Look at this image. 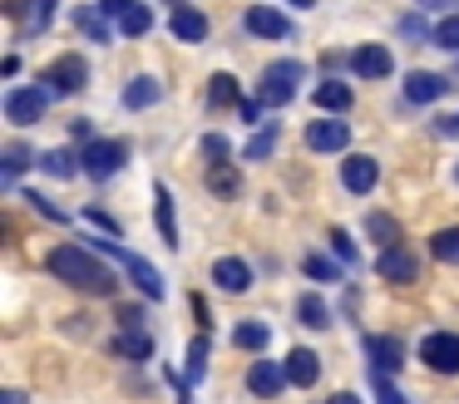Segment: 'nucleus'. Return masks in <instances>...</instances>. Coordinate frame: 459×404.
I'll list each match as a JSON object with an SVG mask.
<instances>
[{"instance_id":"f257e3e1","label":"nucleus","mask_w":459,"mask_h":404,"mask_svg":"<svg viewBox=\"0 0 459 404\" xmlns=\"http://www.w3.org/2000/svg\"><path fill=\"white\" fill-rule=\"evenodd\" d=\"M45 262H50V271L60 276L65 286H74V291H90V296H109L114 286V271L109 266L100 262V256L94 252H84V246H74V242H65V246H55L50 256H45Z\"/></svg>"},{"instance_id":"f03ea898","label":"nucleus","mask_w":459,"mask_h":404,"mask_svg":"<svg viewBox=\"0 0 459 404\" xmlns=\"http://www.w3.org/2000/svg\"><path fill=\"white\" fill-rule=\"evenodd\" d=\"M94 246H100V252H109V256H119V266L124 271H129V281L139 286L143 296H149V301H163V296H169V281H163L159 271H153L149 262H143V256H134V252H124L119 242H109V236H90Z\"/></svg>"},{"instance_id":"7ed1b4c3","label":"nucleus","mask_w":459,"mask_h":404,"mask_svg":"<svg viewBox=\"0 0 459 404\" xmlns=\"http://www.w3.org/2000/svg\"><path fill=\"white\" fill-rule=\"evenodd\" d=\"M297 84H301V64L297 59H281V64H267L262 69V84H257V99L272 108H287L297 99Z\"/></svg>"},{"instance_id":"20e7f679","label":"nucleus","mask_w":459,"mask_h":404,"mask_svg":"<svg viewBox=\"0 0 459 404\" xmlns=\"http://www.w3.org/2000/svg\"><path fill=\"white\" fill-rule=\"evenodd\" d=\"M124 158H129V143H119V138H94V143H84L80 168L90 177H114L124 168Z\"/></svg>"},{"instance_id":"39448f33","label":"nucleus","mask_w":459,"mask_h":404,"mask_svg":"<svg viewBox=\"0 0 459 404\" xmlns=\"http://www.w3.org/2000/svg\"><path fill=\"white\" fill-rule=\"evenodd\" d=\"M420 360H425L435 374H459V335L429 331L425 340H420Z\"/></svg>"},{"instance_id":"423d86ee","label":"nucleus","mask_w":459,"mask_h":404,"mask_svg":"<svg viewBox=\"0 0 459 404\" xmlns=\"http://www.w3.org/2000/svg\"><path fill=\"white\" fill-rule=\"evenodd\" d=\"M84 79H90V64L80 55H60L50 69L40 74V84H50V94H80Z\"/></svg>"},{"instance_id":"0eeeda50","label":"nucleus","mask_w":459,"mask_h":404,"mask_svg":"<svg viewBox=\"0 0 459 404\" xmlns=\"http://www.w3.org/2000/svg\"><path fill=\"white\" fill-rule=\"evenodd\" d=\"M45 104H50L45 89H11V94H5V118L21 124V128H30V124L45 118Z\"/></svg>"},{"instance_id":"6e6552de","label":"nucleus","mask_w":459,"mask_h":404,"mask_svg":"<svg viewBox=\"0 0 459 404\" xmlns=\"http://www.w3.org/2000/svg\"><path fill=\"white\" fill-rule=\"evenodd\" d=\"M287 384H291L287 365H277V360H252V370H247V390H252V394H262V400H277Z\"/></svg>"},{"instance_id":"1a4fd4ad","label":"nucleus","mask_w":459,"mask_h":404,"mask_svg":"<svg viewBox=\"0 0 459 404\" xmlns=\"http://www.w3.org/2000/svg\"><path fill=\"white\" fill-rule=\"evenodd\" d=\"M351 143V124H336V118H316L307 124V148L311 153H341Z\"/></svg>"},{"instance_id":"9d476101","label":"nucleus","mask_w":459,"mask_h":404,"mask_svg":"<svg viewBox=\"0 0 459 404\" xmlns=\"http://www.w3.org/2000/svg\"><path fill=\"white\" fill-rule=\"evenodd\" d=\"M376 183H380V163L370 153H356V158L341 163V187H346V193H370Z\"/></svg>"},{"instance_id":"9b49d317","label":"nucleus","mask_w":459,"mask_h":404,"mask_svg":"<svg viewBox=\"0 0 459 404\" xmlns=\"http://www.w3.org/2000/svg\"><path fill=\"white\" fill-rule=\"evenodd\" d=\"M212 281H218L222 291L242 296V291H252V266L242 262V256H218V262H212Z\"/></svg>"},{"instance_id":"f8f14e48","label":"nucleus","mask_w":459,"mask_h":404,"mask_svg":"<svg viewBox=\"0 0 459 404\" xmlns=\"http://www.w3.org/2000/svg\"><path fill=\"white\" fill-rule=\"evenodd\" d=\"M351 69H356L360 79H385L390 69H395V59H390L385 45H356V55H351Z\"/></svg>"},{"instance_id":"ddd939ff","label":"nucleus","mask_w":459,"mask_h":404,"mask_svg":"<svg viewBox=\"0 0 459 404\" xmlns=\"http://www.w3.org/2000/svg\"><path fill=\"white\" fill-rule=\"evenodd\" d=\"M247 30H252V35H262V39H287L291 35V20L281 15V10H272V5H247Z\"/></svg>"},{"instance_id":"4468645a","label":"nucleus","mask_w":459,"mask_h":404,"mask_svg":"<svg viewBox=\"0 0 459 404\" xmlns=\"http://www.w3.org/2000/svg\"><path fill=\"white\" fill-rule=\"evenodd\" d=\"M153 222H159V232H163V246H169V252H178V217H173V193L169 187H153Z\"/></svg>"},{"instance_id":"2eb2a0df","label":"nucleus","mask_w":459,"mask_h":404,"mask_svg":"<svg viewBox=\"0 0 459 404\" xmlns=\"http://www.w3.org/2000/svg\"><path fill=\"white\" fill-rule=\"evenodd\" d=\"M445 89H449L445 74H429V69H415V74H405V99H410V104H435Z\"/></svg>"},{"instance_id":"dca6fc26","label":"nucleus","mask_w":459,"mask_h":404,"mask_svg":"<svg viewBox=\"0 0 459 404\" xmlns=\"http://www.w3.org/2000/svg\"><path fill=\"white\" fill-rule=\"evenodd\" d=\"M376 271L385 276V281H415V256L405 252V246H385V252H380V262H376Z\"/></svg>"},{"instance_id":"f3484780","label":"nucleus","mask_w":459,"mask_h":404,"mask_svg":"<svg viewBox=\"0 0 459 404\" xmlns=\"http://www.w3.org/2000/svg\"><path fill=\"white\" fill-rule=\"evenodd\" d=\"M169 30L178 39H188V45H198V39H208V15H203V10H193V5H183V10H173Z\"/></svg>"},{"instance_id":"a211bd4d","label":"nucleus","mask_w":459,"mask_h":404,"mask_svg":"<svg viewBox=\"0 0 459 404\" xmlns=\"http://www.w3.org/2000/svg\"><path fill=\"white\" fill-rule=\"evenodd\" d=\"M366 355H370V365H376V370H400V340L395 335H370L366 340Z\"/></svg>"},{"instance_id":"6ab92c4d","label":"nucleus","mask_w":459,"mask_h":404,"mask_svg":"<svg viewBox=\"0 0 459 404\" xmlns=\"http://www.w3.org/2000/svg\"><path fill=\"white\" fill-rule=\"evenodd\" d=\"M287 374H291V384H316V374H321V360H316V350H307V345H297V350L287 355Z\"/></svg>"},{"instance_id":"aec40b11","label":"nucleus","mask_w":459,"mask_h":404,"mask_svg":"<svg viewBox=\"0 0 459 404\" xmlns=\"http://www.w3.org/2000/svg\"><path fill=\"white\" fill-rule=\"evenodd\" d=\"M159 94H163V84H159L153 74H139V79H129V84H124V104H129V108L159 104Z\"/></svg>"},{"instance_id":"412c9836","label":"nucleus","mask_w":459,"mask_h":404,"mask_svg":"<svg viewBox=\"0 0 459 404\" xmlns=\"http://www.w3.org/2000/svg\"><path fill=\"white\" fill-rule=\"evenodd\" d=\"M267 340H272V325L267 321H238V331H232V345L238 350H267Z\"/></svg>"},{"instance_id":"4be33fe9","label":"nucleus","mask_w":459,"mask_h":404,"mask_svg":"<svg viewBox=\"0 0 459 404\" xmlns=\"http://www.w3.org/2000/svg\"><path fill=\"white\" fill-rule=\"evenodd\" d=\"M74 30H80V35H90L94 45H109V25H104L100 5H74Z\"/></svg>"},{"instance_id":"5701e85b","label":"nucleus","mask_w":459,"mask_h":404,"mask_svg":"<svg viewBox=\"0 0 459 404\" xmlns=\"http://www.w3.org/2000/svg\"><path fill=\"white\" fill-rule=\"evenodd\" d=\"M114 355H119V360H149L153 340L143 331H119V335H114Z\"/></svg>"},{"instance_id":"b1692460","label":"nucleus","mask_w":459,"mask_h":404,"mask_svg":"<svg viewBox=\"0 0 459 404\" xmlns=\"http://www.w3.org/2000/svg\"><path fill=\"white\" fill-rule=\"evenodd\" d=\"M351 84H341V79H321L316 84V108H331V114H341V108L351 104Z\"/></svg>"},{"instance_id":"393cba45","label":"nucleus","mask_w":459,"mask_h":404,"mask_svg":"<svg viewBox=\"0 0 459 404\" xmlns=\"http://www.w3.org/2000/svg\"><path fill=\"white\" fill-rule=\"evenodd\" d=\"M208 187H212L218 197H238V187H242L238 163H212V168H208Z\"/></svg>"},{"instance_id":"a878e982","label":"nucleus","mask_w":459,"mask_h":404,"mask_svg":"<svg viewBox=\"0 0 459 404\" xmlns=\"http://www.w3.org/2000/svg\"><path fill=\"white\" fill-rule=\"evenodd\" d=\"M208 104H212V108H232V104H242L238 79H232V74H212V79H208Z\"/></svg>"},{"instance_id":"bb28decb","label":"nucleus","mask_w":459,"mask_h":404,"mask_svg":"<svg viewBox=\"0 0 459 404\" xmlns=\"http://www.w3.org/2000/svg\"><path fill=\"white\" fill-rule=\"evenodd\" d=\"M366 232H370V242H380V246H400V222L390 212H370Z\"/></svg>"},{"instance_id":"cd10ccee","label":"nucleus","mask_w":459,"mask_h":404,"mask_svg":"<svg viewBox=\"0 0 459 404\" xmlns=\"http://www.w3.org/2000/svg\"><path fill=\"white\" fill-rule=\"evenodd\" d=\"M429 256H435V262L459 266V227H445V232L429 236Z\"/></svg>"},{"instance_id":"c85d7f7f","label":"nucleus","mask_w":459,"mask_h":404,"mask_svg":"<svg viewBox=\"0 0 459 404\" xmlns=\"http://www.w3.org/2000/svg\"><path fill=\"white\" fill-rule=\"evenodd\" d=\"M297 315H301V325H311V331H321V325H331V311H326V301H321L316 291H307L297 301Z\"/></svg>"},{"instance_id":"c756f323","label":"nucleus","mask_w":459,"mask_h":404,"mask_svg":"<svg viewBox=\"0 0 459 404\" xmlns=\"http://www.w3.org/2000/svg\"><path fill=\"white\" fill-rule=\"evenodd\" d=\"M119 30H124L129 39L149 35V30H153V10H149V5H129V10L119 15Z\"/></svg>"},{"instance_id":"7c9ffc66","label":"nucleus","mask_w":459,"mask_h":404,"mask_svg":"<svg viewBox=\"0 0 459 404\" xmlns=\"http://www.w3.org/2000/svg\"><path fill=\"white\" fill-rule=\"evenodd\" d=\"M272 148H277V124H267L257 138H247V148H242V158H247V163H262V158H267Z\"/></svg>"},{"instance_id":"2f4dec72","label":"nucleus","mask_w":459,"mask_h":404,"mask_svg":"<svg viewBox=\"0 0 459 404\" xmlns=\"http://www.w3.org/2000/svg\"><path fill=\"white\" fill-rule=\"evenodd\" d=\"M301 271H307V276H311V281H336V276H341V266H336V262H331V256H321V252H311V256H307V262H301Z\"/></svg>"},{"instance_id":"473e14b6","label":"nucleus","mask_w":459,"mask_h":404,"mask_svg":"<svg viewBox=\"0 0 459 404\" xmlns=\"http://www.w3.org/2000/svg\"><path fill=\"white\" fill-rule=\"evenodd\" d=\"M40 168L50 177H74V153H65V148H50V153L40 158Z\"/></svg>"},{"instance_id":"72a5a7b5","label":"nucleus","mask_w":459,"mask_h":404,"mask_svg":"<svg viewBox=\"0 0 459 404\" xmlns=\"http://www.w3.org/2000/svg\"><path fill=\"white\" fill-rule=\"evenodd\" d=\"M208 374V331L188 345V380H203Z\"/></svg>"},{"instance_id":"f704fd0d","label":"nucleus","mask_w":459,"mask_h":404,"mask_svg":"<svg viewBox=\"0 0 459 404\" xmlns=\"http://www.w3.org/2000/svg\"><path fill=\"white\" fill-rule=\"evenodd\" d=\"M435 45L459 55V15H449V20H439V25H435Z\"/></svg>"},{"instance_id":"c9c22d12","label":"nucleus","mask_w":459,"mask_h":404,"mask_svg":"<svg viewBox=\"0 0 459 404\" xmlns=\"http://www.w3.org/2000/svg\"><path fill=\"white\" fill-rule=\"evenodd\" d=\"M25 158H30V153H25V143H11V148H5V163H0V168H5V177H21Z\"/></svg>"},{"instance_id":"e433bc0d","label":"nucleus","mask_w":459,"mask_h":404,"mask_svg":"<svg viewBox=\"0 0 459 404\" xmlns=\"http://www.w3.org/2000/svg\"><path fill=\"white\" fill-rule=\"evenodd\" d=\"M203 153H208L212 163H228V158H232V148H228V138L208 133V138H203Z\"/></svg>"},{"instance_id":"4c0bfd02","label":"nucleus","mask_w":459,"mask_h":404,"mask_svg":"<svg viewBox=\"0 0 459 404\" xmlns=\"http://www.w3.org/2000/svg\"><path fill=\"white\" fill-rule=\"evenodd\" d=\"M25 202H30L35 212H45V217H50V222H65V212H60V207H55V202H50V197H40V193H25Z\"/></svg>"},{"instance_id":"58836bf2","label":"nucleus","mask_w":459,"mask_h":404,"mask_svg":"<svg viewBox=\"0 0 459 404\" xmlns=\"http://www.w3.org/2000/svg\"><path fill=\"white\" fill-rule=\"evenodd\" d=\"M331 246H336V256H341V262H356V242H351V236L341 232V227L331 232Z\"/></svg>"},{"instance_id":"ea45409f","label":"nucleus","mask_w":459,"mask_h":404,"mask_svg":"<svg viewBox=\"0 0 459 404\" xmlns=\"http://www.w3.org/2000/svg\"><path fill=\"white\" fill-rule=\"evenodd\" d=\"M35 5H40V10L30 15V30H45V25H50V5H55V0H35Z\"/></svg>"},{"instance_id":"a19ab883","label":"nucleus","mask_w":459,"mask_h":404,"mask_svg":"<svg viewBox=\"0 0 459 404\" xmlns=\"http://www.w3.org/2000/svg\"><path fill=\"white\" fill-rule=\"evenodd\" d=\"M129 5H134V0H100V10H104V15H114V20H119Z\"/></svg>"},{"instance_id":"79ce46f5","label":"nucleus","mask_w":459,"mask_h":404,"mask_svg":"<svg viewBox=\"0 0 459 404\" xmlns=\"http://www.w3.org/2000/svg\"><path fill=\"white\" fill-rule=\"evenodd\" d=\"M435 128H439L445 138H455V133H459V118H455V114H445V118H435Z\"/></svg>"},{"instance_id":"37998d69","label":"nucleus","mask_w":459,"mask_h":404,"mask_svg":"<svg viewBox=\"0 0 459 404\" xmlns=\"http://www.w3.org/2000/svg\"><path fill=\"white\" fill-rule=\"evenodd\" d=\"M70 133L84 138V143H94V138H90V118H70Z\"/></svg>"},{"instance_id":"c03bdc74","label":"nucleus","mask_w":459,"mask_h":404,"mask_svg":"<svg viewBox=\"0 0 459 404\" xmlns=\"http://www.w3.org/2000/svg\"><path fill=\"white\" fill-rule=\"evenodd\" d=\"M0 404H25V394L21 390H5V394H0Z\"/></svg>"},{"instance_id":"a18cd8bd","label":"nucleus","mask_w":459,"mask_h":404,"mask_svg":"<svg viewBox=\"0 0 459 404\" xmlns=\"http://www.w3.org/2000/svg\"><path fill=\"white\" fill-rule=\"evenodd\" d=\"M331 404H360V400H356V394H336Z\"/></svg>"},{"instance_id":"49530a36","label":"nucleus","mask_w":459,"mask_h":404,"mask_svg":"<svg viewBox=\"0 0 459 404\" xmlns=\"http://www.w3.org/2000/svg\"><path fill=\"white\" fill-rule=\"evenodd\" d=\"M287 5H297V10H311V5H316V0H287Z\"/></svg>"},{"instance_id":"de8ad7c7","label":"nucleus","mask_w":459,"mask_h":404,"mask_svg":"<svg viewBox=\"0 0 459 404\" xmlns=\"http://www.w3.org/2000/svg\"><path fill=\"white\" fill-rule=\"evenodd\" d=\"M163 5H173V10H183V5H188V0H163Z\"/></svg>"},{"instance_id":"09e8293b","label":"nucleus","mask_w":459,"mask_h":404,"mask_svg":"<svg viewBox=\"0 0 459 404\" xmlns=\"http://www.w3.org/2000/svg\"><path fill=\"white\" fill-rule=\"evenodd\" d=\"M420 5H445V0H420Z\"/></svg>"},{"instance_id":"8fccbe9b","label":"nucleus","mask_w":459,"mask_h":404,"mask_svg":"<svg viewBox=\"0 0 459 404\" xmlns=\"http://www.w3.org/2000/svg\"><path fill=\"white\" fill-rule=\"evenodd\" d=\"M455 177H459V163H455Z\"/></svg>"}]
</instances>
